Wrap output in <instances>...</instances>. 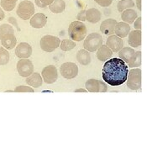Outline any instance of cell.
<instances>
[{
	"label": "cell",
	"instance_id": "cell-7",
	"mask_svg": "<svg viewBox=\"0 0 147 147\" xmlns=\"http://www.w3.org/2000/svg\"><path fill=\"white\" fill-rule=\"evenodd\" d=\"M17 71L21 77L27 78L33 73L34 71L33 63L28 58L20 59L17 63Z\"/></svg>",
	"mask_w": 147,
	"mask_h": 147
},
{
	"label": "cell",
	"instance_id": "cell-29",
	"mask_svg": "<svg viewBox=\"0 0 147 147\" xmlns=\"http://www.w3.org/2000/svg\"><path fill=\"white\" fill-rule=\"evenodd\" d=\"M141 65V51H136V55L132 61L128 63L129 67H138Z\"/></svg>",
	"mask_w": 147,
	"mask_h": 147
},
{
	"label": "cell",
	"instance_id": "cell-38",
	"mask_svg": "<svg viewBox=\"0 0 147 147\" xmlns=\"http://www.w3.org/2000/svg\"><path fill=\"white\" fill-rule=\"evenodd\" d=\"M88 92L87 89H83V88H78L75 90V92Z\"/></svg>",
	"mask_w": 147,
	"mask_h": 147
},
{
	"label": "cell",
	"instance_id": "cell-3",
	"mask_svg": "<svg viewBox=\"0 0 147 147\" xmlns=\"http://www.w3.org/2000/svg\"><path fill=\"white\" fill-rule=\"evenodd\" d=\"M141 70L139 68L131 69L127 77V87L131 90H139L141 88L142 81H141Z\"/></svg>",
	"mask_w": 147,
	"mask_h": 147
},
{
	"label": "cell",
	"instance_id": "cell-36",
	"mask_svg": "<svg viewBox=\"0 0 147 147\" xmlns=\"http://www.w3.org/2000/svg\"><path fill=\"white\" fill-rule=\"evenodd\" d=\"M4 17H5V13H4L3 10V9L0 7V21H2L4 19Z\"/></svg>",
	"mask_w": 147,
	"mask_h": 147
},
{
	"label": "cell",
	"instance_id": "cell-4",
	"mask_svg": "<svg viewBox=\"0 0 147 147\" xmlns=\"http://www.w3.org/2000/svg\"><path fill=\"white\" fill-rule=\"evenodd\" d=\"M35 9L34 3L29 0H24L20 3L17 8V14L18 16L24 20H30L34 15Z\"/></svg>",
	"mask_w": 147,
	"mask_h": 147
},
{
	"label": "cell",
	"instance_id": "cell-12",
	"mask_svg": "<svg viewBox=\"0 0 147 147\" xmlns=\"http://www.w3.org/2000/svg\"><path fill=\"white\" fill-rule=\"evenodd\" d=\"M32 54V47L31 45L26 42L20 43L16 46L15 49V55L20 59L23 58H29Z\"/></svg>",
	"mask_w": 147,
	"mask_h": 147
},
{
	"label": "cell",
	"instance_id": "cell-25",
	"mask_svg": "<svg viewBox=\"0 0 147 147\" xmlns=\"http://www.w3.org/2000/svg\"><path fill=\"white\" fill-rule=\"evenodd\" d=\"M133 7H135V3L133 2V0H120L119 1L117 5L118 10L120 13H122L126 9H132Z\"/></svg>",
	"mask_w": 147,
	"mask_h": 147
},
{
	"label": "cell",
	"instance_id": "cell-5",
	"mask_svg": "<svg viewBox=\"0 0 147 147\" xmlns=\"http://www.w3.org/2000/svg\"><path fill=\"white\" fill-rule=\"evenodd\" d=\"M102 37L100 34L92 33L84 40L83 47L89 52L96 51L102 45Z\"/></svg>",
	"mask_w": 147,
	"mask_h": 147
},
{
	"label": "cell",
	"instance_id": "cell-15",
	"mask_svg": "<svg viewBox=\"0 0 147 147\" xmlns=\"http://www.w3.org/2000/svg\"><path fill=\"white\" fill-rule=\"evenodd\" d=\"M128 42L131 47H139L142 43V35L140 30H133L129 31L128 36Z\"/></svg>",
	"mask_w": 147,
	"mask_h": 147
},
{
	"label": "cell",
	"instance_id": "cell-10",
	"mask_svg": "<svg viewBox=\"0 0 147 147\" xmlns=\"http://www.w3.org/2000/svg\"><path fill=\"white\" fill-rule=\"evenodd\" d=\"M41 77L43 82H45L47 84L54 83L57 80L58 78V72L57 67L53 65H50L45 67L41 72Z\"/></svg>",
	"mask_w": 147,
	"mask_h": 147
},
{
	"label": "cell",
	"instance_id": "cell-35",
	"mask_svg": "<svg viewBox=\"0 0 147 147\" xmlns=\"http://www.w3.org/2000/svg\"><path fill=\"white\" fill-rule=\"evenodd\" d=\"M77 19L78 21H85L86 20V10H82L78 13V16H77Z\"/></svg>",
	"mask_w": 147,
	"mask_h": 147
},
{
	"label": "cell",
	"instance_id": "cell-26",
	"mask_svg": "<svg viewBox=\"0 0 147 147\" xmlns=\"http://www.w3.org/2000/svg\"><path fill=\"white\" fill-rule=\"evenodd\" d=\"M18 0H1L0 6L5 11H12L15 7Z\"/></svg>",
	"mask_w": 147,
	"mask_h": 147
},
{
	"label": "cell",
	"instance_id": "cell-33",
	"mask_svg": "<svg viewBox=\"0 0 147 147\" xmlns=\"http://www.w3.org/2000/svg\"><path fill=\"white\" fill-rule=\"evenodd\" d=\"M98 4H99L102 7H109L111 5L113 0H94Z\"/></svg>",
	"mask_w": 147,
	"mask_h": 147
},
{
	"label": "cell",
	"instance_id": "cell-13",
	"mask_svg": "<svg viewBox=\"0 0 147 147\" xmlns=\"http://www.w3.org/2000/svg\"><path fill=\"white\" fill-rule=\"evenodd\" d=\"M117 20L114 19H108L103 20L100 25V30L102 34L106 35H111L114 33L115 25L117 24Z\"/></svg>",
	"mask_w": 147,
	"mask_h": 147
},
{
	"label": "cell",
	"instance_id": "cell-21",
	"mask_svg": "<svg viewBox=\"0 0 147 147\" xmlns=\"http://www.w3.org/2000/svg\"><path fill=\"white\" fill-rule=\"evenodd\" d=\"M0 40L3 46L7 50H12L13 47H15L17 43V39L13 34H5Z\"/></svg>",
	"mask_w": 147,
	"mask_h": 147
},
{
	"label": "cell",
	"instance_id": "cell-9",
	"mask_svg": "<svg viewBox=\"0 0 147 147\" xmlns=\"http://www.w3.org/2000/svg\"><path fill=\"white\" fill-rule=\"evenodd\" d=\"M85 88L89 92H105L108 90L106 83L97 79L88 80L85 83Z\"/></svg>",
	"mask_w": 147,
	"mask_h": 147
},
{
	"label": "cell",
	"instance_id": "cell-31",
	"mask_svg": "<svg viewBox=\"0 0 147 147\" xmlns=\"http://www.w3.org/2000/svg\"><path fill=\"white\" fill-rule=\"evenodd\" d=\"M15 92H34V89L30 87H28V86H19L17 87L15 89H14Z\"/></svg>",
	"mask_w": 147,
	"mask_h": 147
},
{
	"label": "cell",
	"instance_id": "cell-17",
	"mask_svg": "<svg viewBox=\"0 0 147 147\" xmlns=\"http://www.w3.org/2000/svg\"><path fill=\"white\" fill-rule=\"evenodd\" d=\"M136 55V51L131 47H123L119 51V57L122 59L125 63H129Z\"/></svg>",
	"mask_w": 147,
	"mask_h": 147
},
{
	"label": "cell",
	"instance_id": "cell-8",
	"mask_svg": "<svg viewBox=\"0 0 147 147\" xmlns=\"http://www.w3.org/2000/svg\"><path fill=\"white\" fill-rule=\"evenodd\" d=\"M61 74L67 79H72L78 74V67L73 62H65L60 67Z\"/></svg>",
	"mask_w": 147,
	"mask_h": 147
},
{
	"label": "cell",
	"instance_id": "cell-30",
	"mask_svg": "<svg viewBox=\"0 0 147 147\" xmlns=\"http://www.w3.org/2000/svg\"><path fill=\"white\" fill-rule=\"evenodd\" d=\"M13 28L12 27L10 24H3L2 25H0V40L3 38V36H4L5 34H13Z\"/></svg>",
	"mask_w": 147,
	"mask_h": 147
},
{
	"label": "cell",
	"instance_id": "cell-34",
	"mask_svg": "<svg viewBox=\"0 0 147 147\" xmlns=\"http://www.w3.org/2000/svg\"><path fill=\"white\" fill-rule=\"evenodd\" d=\"M141 17H137L136 20V21L134 23V26H135V29L137 30H141L142 29V26H141Z\"/></svg>",
	"mask_w": 147,
	"mask_h": 147
},
{
	"label": "cell",
	"instance_id": "cell-28",
	"mask_svg": "<svg viewBox=\"0 0 147 147\" xmlns=\"http://www.w3.org/2000/svg\"><path fill=\"white\" fill-rule=\"evenodd\" d=\"M61 50H62L63 51H69L72 49H74L76 47V44H75V41L73 40H63L61 42Z\"/></svg>",
	"mask_w": 147,
	"mask_h": 147
},
{
	"label": "cell",
	"instance_id": "cell-37",
	"mask_svg": "<svg viewBox=\"0 0 147 147\" xmlns=\"http://www.w3.org/2000/svg\"><path fill=\"white\" fill-rule=\"evenodd\" d=\"M136 6H137L138 9L141 11V9H142V7H141V0H136Z\"/></svg>",
	"mask_w": 147,
	"mask_h": 147
},
{
	"label": "cell",
	"instance_id": "cell-19",
	"mask_svg": "<svg viewBox=\"0 0 147 147\" xmlns=\"http://www.w3.org/2000/svg\"><path fill=\"white\" fill-rule=\"evenodd\" d=\"M97 51V57L101 61H108L113 55V51L107 46V45H102Z\"/></svg>",
	"mask_w": 147,
	"mask_h": 147
},
{
	"label": "cell",
	"instance_id": "cell-14",
	"mask_svg": "<svg viewBox=\"0 0 147 147\" xmlns=\"http://www.w3.org/2000/svg\"><path fill=\"white\" fill-rule=\"evenodd\" d=\"M46 22H47V18L45 14L41 13H38L31 17L30 24L34 29H41L46 24Z\"/></svg>",
	"mask_w": 147,
	"mask_h": 147
},
{
	"label": "cell",
	"instance_id": "cell-32",
	"mask_svg": "<svg viewBox=\"0 0 147 147\" xmlns=\"http://www.w3.org/2000/svg\"><path fill=\"white\" fill-rule=\"evenodd\" d=\"M54 0H35V4L39 8H45L52 3Z\"/></svg>",
	"mask_w": 147,
	"mask_h": 147
},
{
	"label": "cell",
	"instance_id": "cell-11",
	"mask_svg": "<svg viewBox=\"0 0 147 147\" xmlns=\"http://www.w3.org/2000/svg\"><path fill=\"white\" fill-rule=\"evenodd\" d=\"M106 45L113 52H119L124 47V41L122 38L111 34L107 39Z\"/></svg>",
	"mask_w": 147,
	"mask_h": 147
},
{
	"label": "cell",
	"instance_id": "cell-20",
	"mask_svg": "<svg viewBox=\"0 0 147 147\" xmlns=\"http://www.w3.org/2000/svg\"><path fill=\"white\" fill-rule=\"evenodd\" d=\"M102 14L101 12L97 9H89L86 10V20H88L89 23L96 24L99 22L101 20Z\"/></svg>",
	"mask_w": 147,
	"mask_h": 147
},
{
	"label": "cell",
	"instance_id": "cell-22",
	"mask_svg": "<svg viewBox=\"0 0 147 147\" xmlns=\"http://www.w3.org/2000/svg\"><path fill=\"white\" fill-rule=\"evenodd\" d=\"M77 61L81 65L87 66L91 62V55L87 50H80L77 53Z\"/></svg>",
	"mask_w": 147,
	"mask_h": 147
},
{
	"label": "cell",
	"instance_id": "cell-24",
	"mask_svg": "<svg viewBox=\"0 0 147 147\" xmlns=\"http://www.w3.org/2000/svg\"><path fill=\"white\" fill-rule=\"evenodd\" d=\"M49 9L53 13H61L66 9V3L64 0H54L52 3L49 5Z\"/></svg>",
	"mask_w": 147,
	"mask_h": 147
},
{
	"label": "cell",
	"instance_id": "cell-2",
	"mask_svg": "<svg viewBox=\"0 0 147 147\" xmlns=\"http://www.w3.org/2000/svg\"><path fill=\"white\" fill-rule=\"evenodd\" d=\"M87 34V27L81 21L71 23L68 28V35L74 41H81L84 40Z\"/></svg>",
	"mask_w": 147,
	"mask_h": 147
},
{
	"label": "cell",
	"instance_id": "cell-18",
	"mask_svg": "<svg viewBox=\"0 0 147 147\" xmlns=\"http://www.w3.org/2000/svg\"><path fill=\"white\" fill-rule=\"evenodd\" d=\"M25 82L29 86H30L32 88H40L43 83V79L40 73L34 72L31 75H30L29 77H27Z\"/></svg>",
	"mask_w": 147,
	"mask_h": 147
},
{
	"label": "cell",
	"instance_id": "cell-6",
	"mask_svg": "<svg viewBox=\"0 0 147 147\" xmlns=\"http://www.w3.org/2000/svg\"><path fill=\"white\" fill-rule=\"evenodd\" d=\"M61 40L53 35H45L41 38L40 45V48L46 52H52L60 46Z\"/></svg>",
	"mask_w": 147,
	"mask_h": 147
},
{
	"label": "cell",
	"instance_id": "cell-16",
	"mask_svg": "<svg viewBox=\"0 0 147 147\" xmlns=\"http://www.w3.org/2000/svg\"><path fill=\"white\" fill-rule=\"evenodd\" d=\"M129 31H130V26L127 23L119 22L115 25V29H114L115 35L120 38H125L126 36H128Z\"/></svg>",
	"mask_w": 147,
	"mask_h": 147
},
{
	"label": "cell",
	"instance_id": "cell-39",
	"mask_svg": "<svg viewBox=\"0 0 147 147\" xmlns=\"http://www.w3.org/2000/svg\"><path fill=\"white\" fill-rule=\"evenodd\" d=\"M13 92V91H12V90H7V91H6V92Z\"/></svg>",
	"mask_w": 147,
	"mask_h": 147
},
{
	"label": "cell",
	"instance_id": "cell-23",
	"mask_svg": "<svg viewBox=\"0 0 147 147\" xmlns=\"http://www.w3.org/2000/svg\"><path fill=\"white\" fill-rule=\"evenodd\" d=\"M137 18V13L132 9H126L125 11L121 13V19L123 22L127 23V24H133L134 21Z\"/></svg>",
	"mask_w": 147,
	"mask_h": 147
},
{
	"label": "cell",
	"instance_id": "cell-1",
	"mask_svg": "<svg viewBox=\"0 0 147 147\" xmlns=\"http://www.w3.org/2000/svg\"><path fill=\"white\" fill-rule=\"evenodd\" d=\"M128 65L120 58L107 61L102 68V79L110 86L124 84L128 77Z\"/></svg>",
	"mask_w": 147,
	"mask_h": 147
},
{
	"label": "cell",
	"instance_id": "cell-27",
	"mask_svg": "<svg viewBox=\"0 0 147 147\" xmlns=\"http://www.w3.org/2000/svg\"><path fill=\"white\" fill-rule=\"evenodd\" d=\"M9 53L7 49L4 47H0V65L3 66L9 63Z\"/></svg>",
	"mask_w": 147,
	"mask_h": 147
}]
</instances>
